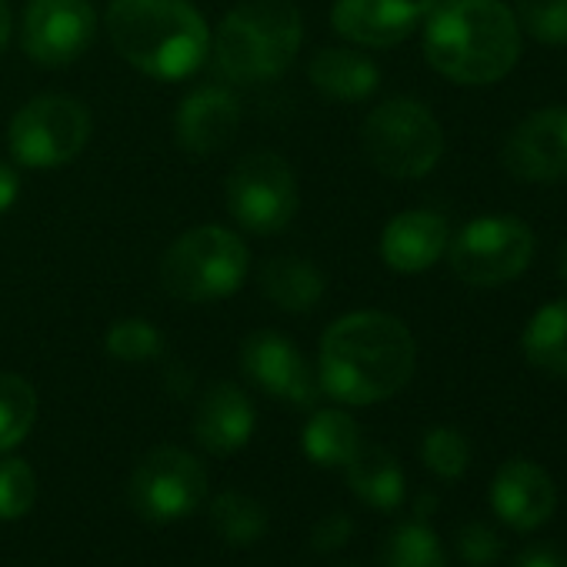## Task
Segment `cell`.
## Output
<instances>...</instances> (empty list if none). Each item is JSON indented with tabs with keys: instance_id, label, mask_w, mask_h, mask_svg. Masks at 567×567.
<instances>
[{
	"instance_id": "cell-1",
	"label": "cell",
	"mask_w": 567,
	"mask_h": 567,
	"mask_svg": "<svg viewBox=\"0 0 567 567\" xmlns=\"http://www.w3.org/2000/svg\"><path fill=\"white\" fill-rule=\"evenodd\" d=\"M417 344L404 321L384 311L338 318L321 338L318 381L341 404L368 408L394 398L414 374Z\"/></svg>"
},
{
	"instance_id": "cell-2",
	"label": "cell",
	"mask_w": 567,
	"mask_h": 567,
	"mask_svg": "<svg viewBox=\"0 0 567 567\" xmlns=\"http://www.w3.org/2000/svg\"><path fill=\"white\" fill-rule=\"evenodd\" d=\"M424 54L447 81L484 87L514 71L520 28L501 0H437L424 24Z\"/></svg>"
},
{
	"instance_id": "cell-3",
	"label": "cell",
	"mask_w": 567,
	"mask_h": 567,
	"mask_svg": "<svg viewBox=\"0 0 567 567\" xmlns=\"http://www.w3.org/2000/svg\"><path fill=\"white\" fill-rule=\"evenodd\" d=\"M107 38L154 81H184L210 58V28L190 0H111Z\"/></svg>"
},
{
	"instance_id": "cell-4",
	"label": "cell",
	"mask_w": 567,
	"mask_h": 567,
	"mask_svg": "<svg viewBox=\"0 0 567 567\" xmlns=\"http://www.w3.org/2000/svg\"><path fill=\"white\" fill-rule=\"evenodd\" d=\"M305 21L291 0H247L210 34V54L234 84H264L288 71L301 51Z\"/></svg>"
},
{
	"instance_id": "cell-5",
	"label": "cell",
	"mask_w": 567,
	"mask_h": 567,
	"mask_svg": "<svg viewBox=\"0 0 567 567\" xmlns=\"http://www.w3.org/2000/svg\"><path fill=\"white\" fill-rule=\"evenodd\" d=\"M250 267L244 240L217 224L184 230L161 257L164 291L184 305H214L230 298Z\"/></svg>"
},
{
	"instance_id": "cell-6",
	"label": "cell",
	"mask_w": 567,
	"mask_h": 567,
	"mask_svg": "<svg viewBox=\"0 0 567 567\" xmlns=\"http://www.w3.org/2000/svg\"><path fill=\"white\" fill-rule=\"evenodd\" d=\"M361 144L368 161L394 181H417L431 174L444 154L441 124L411 97H394L371 111L361 127Z\"/></svg>"
},
{
	"instance_id": "cell-7",
	"label": "cell",
	"mask_w": 567,
	"mask_h": 567,
	"mask_svg": "<svg viewBox=\"0 0 567 567\" xmlns=\"http://www.w3.org/2000/svg\"><path fill=\"white\" fill-rule=\"evenodd\" d=\"M91 141V111L68 94H41L28 101L8 131L18 164L31 171H54L71 164Z\"/></svg>"
},
{
	"instance_id": "cell-8",
	"label": "cell",
	"mask_w": 567,
	"mask_h": 567,
	"mask_svg": "<svg viewBox=\"0 0 567 567\" xmlns=\"http://www.w3.org/2000/svg\"><path fill=\"white\" fill-rule=\"evenodd\" d=\"M227 207L234 220L254 234H277L298 214V177L274 151L244 154L227 174Z\"/></svg>"
},
{
	"instance_id": "cell-9",
	"label": "cell",
	"mask_w": 567,
	"mask_h": 567,
	"mask_svg": "<svg viewBox=\"0 0 567 567\" xmlns=\"http://www.w3.org/2000/svg\"><path fill=\"white\" fill-rule=\"evenodd\" d=\"M207 497V471L204 464L174 444H161L147 451L131 481H127V501L137 517L147 524H171L190 511H197Z\"/></svg>"
},
{
	"instance_id": "cell-10",
	"label": "cell",
	"mask_w": 567,
	"mask_h": 567,
	"mask_svg": "<svg viewBox=\"0 0 567 567\" xmlns=\"http://www.w3.org/2000/svg\"><path fill=\"white\" fill-rule=\"evenodd\" d=\"M451 247V267L474 288H494L520 277L534 257V234L524 220L497 214L471 220Z\"/></svg>"
},
{
	"instance_id": "cell-11",
	"label": "cell",
	"mask_w": 567,
	"mask_h": 567,
	"mask_svg": "<svg viewBox=\"0 0 567 567\" xmlns=\"http://www.w3.org/2000/svg\"><path fill=\"white\" fill-rule=\"evenodd\" d=\"M97 34L91 0H28L21 44L41 68H68L81 61Z\"/></svg>"
},
{
	"instance_id": "cell-12",
	"label": "cell",
	"mask_w": 567,
	"mask_h": 567,
	"mask_svg": "<svg viewBox=\"0 0 567 567\" xmlns=\"http://www.w3.org/2000/svg\"><path fill=\"white\" fill-rule=\"evenodd\" d=\"M240 371L270 398L291 408H315L321 398L318 371L277 331H254L240 344Z\"/></svg>"
},
{
	"instance_id": "cell-13",
	"label": "cell",
	"mask_w": 567,
	"mask_h": 567,
	"mask_svg": "<svg viewBox=\"0 0 567 567\" xmlns=\"http://www.w3.org/2000/svg\"><path fill=\"white\" fill-rule=\"evenodd\" d=\"M504 164L520 181H567V107L520 121L504 144Z\"/></svg>"
},
{
	"instance_id": "cell-14",
	"label": "cell",
	"mask_w": 567,
	"mask_h": 567,
	"mask_svg": "<svg viewBox=\"0 0 567 567\" xmlns=\"http://www.w3.org/2000/svg\"><path fill=\"white\" fill-rule=\"evenodd\" d=\"M554 504H557V487L550 474L534 461L514 457L491 481V507L514 530L540 527L554 514Z\"/></svg>"
},
{
	"instance_id": "cell-15",
	"label": "cell",
	"mask_w": 567,
	"mask_h": 567,
	"mask_svg": "<svg viewBox=\"0 0 567 567\" xmlns=\"http://www.w3.org/2000/svg\"><path fill=\"white\" fill-rule=\"evenodd\" d=\"M427 14L411 0H334L331 28L361 48H398Z\"/></svg>"
},
{
	"instance_id": "cell-16",
	"label": "cell",
	"mask_w": 567,
	"mask_h": 567,
	"mask_svg": "<svg viewBox=\"0 0 567 567\" xmlns=\"http://www.w3.org/2000/svg\"><path fill=\"white\" fill-rule=\"evenodd\" d=\"M240 131V104L227 87L204 84L190 91L174 117L177 144L187 154H217L224 151Z\"/></svg>"
},
{
	"instance_id": "cell-17",
	"label": "cell",
	"mask_w": 567,
	"mask_h": 567,
	"mask_svg": "<svg viewBox=\"0 0 567 567\" xmlns=\"http://www.w3.org/2000/svg\"><path fill=\"white\" fill-rule=\"evenodd\" d=\"M254 424H257V414H254L250 398L237 384L220 381L207 388V394L197 404L194 437L204 451L227 457V454H237L250 441Z\"/></svg>"
},
{
	"instance_id": "cell-18",
	"label": "cell",
	"mask_w": 567,
	"mask_h": 567,
	"mask_svg": "<svg viewBox=\"0 0 567 567\" xmlns=\"http://www.w3.org/2000/svg\"><path fill=\"white\" fill-rule=\"evenodd\" d=\"M447 224L434 210H404L381 234V257L398 274H421L447 250Z\"/></svg>"
},
{
	"instance_id": "cell-19",
	"label": "cell",
	"mask_w": 567,
	"mask_h": 567,
	"mask_svg": "<svg viewBox=\"0 0 567 567\" xmlns=\"http://www.w3.org/2000/svg\"><path fill=\"white\" fill-rule=\"evenodd\" d=\"M308 78H311L315 91H321L331 101H344V104L368 101L381 84L378 64L368 54L351 51V48L318 51L308 68Z\"/></svg>"
},
{
	"instance_id": "cell-20",
	"label": "cell",
	"mask_w": 567,
	"mask_h": 567,
	"mask_svg": "<svg viewBox=\"0 0 567 567\" xmlns=\"http://www.w3.org/2000/svg\"><path fill=\"white\" fill-rule=\"evenodd\" d=\"M324 288H328L324 274L308 257L280 254L260 267V291L280 311L305 315V311L318 308V301L324 298Z\"/></svg>"
},
{
	"instance_id": "cell-21",
	"label": "cell",
	"mask_w": 567,
	"mask_h": 567,
	"mask_svg": "<svg viewBox=\"0 0 567 567\" xmlns=\"http://www.w3.org/2000/svg\"><path fill=\"white\" fill-rule=\"evenodd\" d=\"M344 471H348L351 491L364 504H371L378 511H391L404 501V474H401L398 457L388 447L361 441V447L344 464Z\"/></svg>"
},
{
	"instance_id": "cell-22",
	"label": "cell",
	"mask_w": 567,
	"mask_h": 567,
	"mask_svg": "<svg viewBox=\"0 0 567 567\" xmlns=\"http://www.w3.org/2000/svg\"><path fill=\"white\" fill-rule=\"evenodd\" d=\"M520 348L537 371L567 378V301L544 305L524 328Z\"/></svg>"
},
{
	"instance_id": "cell-23",
	"label": "cell",
	"mask_w": 567,
	"mask_h": 567,
	"mask_svg": "<svg viewBox=\"0 0 567 567\" xmlns=\"http://www.w3.org/2000/svg\"><path fill=\"white\" fill-rule=\"evenodd\" d=\"M361 427L348 411H318L305 427V454L321 467H344L361 447Z\"/></svg>"
},
{
	"instance_id": "cell-24",
	"label": "cell",
	"mask_w": 567,
	"mask_h": 567,
	"mask_svg": "<svg viewBox=\"0 0 567 567\" xmlns=\"http://www.w3.org/2000/svg\"><path fill=\"white\" fill-rule=\"evenodd\" d=\"M210 524L214 530L227 540V544H254L264 537L267 530V514L264 507L244 494V491H220L214 501H210Z\"/></svg>"
},
{
	"instance_id": "cell-25",
	"label": "cell",
	"mask_w": 567,
	"mask_h": 567,
	"mask_svg": "<svg viewBox=\"0 0 567 567\" xmlns=\"http://www.w3.org/2000/svg\"><path fill=\"white\" fill-rule=\"evenodd\" d=\"M38 391L21 374H0V454L14 451L34 427Z\"/></svg>"
},
{
	"instance_id": "cell-26",
	"label": "cell",
	"mask_w": 567,
	"mask_h": 567,
	"mask_svg": "<svg viewBox=\"0 0 567 567\" xmlns=\"http://www.w3.org/2000/svg\"><path fill=\"white\" fill-rule=\"evenodd\" d=\"M384 567H447V557L437 534L424 520H408L388 537Z\"/></svg>"
},
{
	"instance_id": "cell-27",
	"label": "cell",
	"mask_w": 567,
	"mask_h": 567,
	"mask_svg": "<svg viewBox=\"0 0 567 567\" xmlns=\"http://www.w3.org/2000/svg\"><path fill=\"white\" fill-rule=\"evenodd\" d=\"M514 21L540 44H567V0H514Z\"/></svg>"
},
{
	"instance_id": "cell-28",
	"label": "cell",
	"mask_w": 567,
	"mask_h": 567,
	"mask_svg": "<svg viewBox=\"0 0 567 567\" xmlns=\"http://www.w3.org/2000/svg\"><path fill=\"white\" fill-rule=\"evenodd\" d=\"M104 344H107V354H111V358H117V361H124V364H141V361L157 358V351H161V334H157V328H154L151 321H144V318H124V321L111 324Z\"/></svg>"
},
{
	"instance_id": "cell-29",
	"label": "cell",
	"mask_w": 567,
	"mask_h": 567,
	"mask_svg": "<svg viewBox=\"0 0 567 567\" xmlns=\"http://www.w3.org/2000/svg\"><path fill=\"white\" fill-rule=\"evenodd\" d=\"M38 477L34 467L21 457L0 461V520H18L34 507Z\"/></svg>"
},
{
	"instance_id": "cell-30",
	"label": "cell",
	"mask_w": 567,
	"mask_h": 567,
	"mask_svg": "<svg viewBox=\"0 0 567 567\" xmlns=\"http://www.w3.org/2000/svg\"><path fill=\"white\" fill-rule=\"evenodd\" d=\"M421 454H424V464L444 477V481H457L464 471H467V461H471V447H467V437L454 427H434L424 434V444H421Z\"/></svg>"
},
{
	"instance_id": "cell-31",
	"label": "cell",
	"mask_w": 567,
	"mask_h": 567,
	"mask_svg": "<svg viewBox=\"0 0 567 567\" xmlns=\"http://www.w3.org/2000/svg\"><path fill=\"white\" fill-rule=\"evenodd\" d=\"M457 550H461V557H464L467 564H491V560H497V554H501V537H497L487 524L471 520V524H464L461 534H457Z\"/></svg>"
},
{
	"instance_id": "cell-32",
	"label": "cell",
	"mask_w": 567,
	"mask_h": 567,
	"mask_svg": "<svg viewBox=\"0 0 567 567\" xmlns=\"http://www.w3.org/2000/svg\"><path fill=\"white\" fill-rule=\"evenodd\" d=\"M354 534V520L344 514V511H334L328 517H321L311 530V547L318 554H331V550H341Z\"/></svg>"
},
{
	"instance_id": "cell-33",
	"label": "cell",
	"mask_w": 567,
	"mask_h": 567,
	"mask_svg": "<svg viewBox=\"0 0 567 567\" xmlns=\"http://www.w3.org/2000/svg\"><path fill=\"white\" fill-rule=\"evenodd\" d=\"M514 567H567V557L550 544H537V547H527L514 560Z\"/></svg>"
},
{
	"instance_id": "cell-34",
	"label": "cell",
	"mask_w": 567,
	"mask_h": 567,
	"mask_svg": "<svg viewBox=\"0 0 567 567\" xmlns=\"http://www.w3.org/2000/svg\"><path fill=\"white\" fill-rule=\"evenodd\" d=\"M18 190H21V177L11 164L0 161V214H8L18 200Z\"/></svg>"
},
{
	"instance_id": "cell-35",
	"label": "cell",
	"mask_w": 567,
	"mask_h": 567,
	"mask_svg": "<svg viewBox=\"0 0 567 567\" xmlns=\"http://www.w3.org/2000/svg\"><path fill=\"white\" fill-rule=\"evenodd\" d=\"M11 44V8H8V0H0V58H4Z\"/></svg>"
},
{
	"instance_id": "cell-36",
	"label": "cell",
	"mask_w": 567,
	"mask_h": 567,
	"mask_svg": "<svg viewBox=\"0 0 567 567\" xmlns=\"http://www.w3.org/2000/svg\"><path fill=\"white\" fill-rule=\"evenodd\" d=\"M557 267H560V280L567 284V240H564V247H560V260H557Z\"/></svg>"
},
{
	"instance_id": "cell-37",
	"label": "cell",
	"mask_w": 567,
	"mask_h": 567,
	"mask_svg": "<svg viewBox=\"0 0 567 567\" xmlns=\"http://www.w3.org/2000/svg\"><path fill=\"white\" fill-rule=\"evenodd\" d=\"M411 4H417V8H421V11L427 14V11H431V8L437 4V0H411Z\"/></svg>"
},
{
	"instance_id": "cell-38",
	"label": "cell",
	"mask_w": 567,
	"mask_h": 567,
	"mask_svg": "<svg viewBox=\"0 0 567 567\" xmlns=\"http://www.w3.org/2000/svg\"><path fill=\"white\" fill-rule=\"evenodd\" d=\"M338 567H361V564H338Z\"/></svg>"
}]
</instances>
